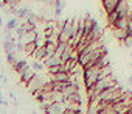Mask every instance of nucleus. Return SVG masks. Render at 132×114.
Wrapping results in <instances>:
<instances>
[{
    "label": "nucleus",
    "mask_w": 132,
    "mask_h": 114,
    "mask_svg": "<svg viewBox=\"0 0 132 114\" xmlns=\"http://www.w3.org/2000/svg\"><path fill=\"white\" fill-rule=\"evenodd\" d=\"M47 36L42 33V31H37V34H36V39H34V44H36V47H45L47 45Z\"/></svg>",
    "instance_id": "obj_15"
},
{
    "label": "nucleus",
    "mask_w": 132,
    "mask_h": 114,
    "mask_svg": "<svg viewBox=\"0 0 132 114\" xmlns=\"http://www.w3.org/2000/svg\"><path fill=\"white\" fill-rule=\"evenodd\" d=\"M45 56H47V53H45V47H36V50H34L33 55H31V58H33L34 61H44Z\"/></svg>",
    "instance_id": "obj_10"
},
{
    "label": "nucleus",
    "mask_w": 132,
    "mask_h": 114,
    "mask_svg": "<svg viewBox=\"0 0 132 114\" xmlns=\"http://www.w3.org/2000/svg\"><path fill=\"white\" fill-rule=\"evenodd\" d=\"M64 114H82V112H76V111H73V109H65Z\"/></svg>",
    "instance_id": "obj_32"
},
{
    "label": "nucleus",
    "mask_w": 132,
    "mask_h": 114,
    "mask_svg": "<svg viewBox=\"0 0 132 114\" xmlns=\"http://www.w3.org/2000/svg\"><path fill=\"white\" fill-rule=\"evenodd\" d=\"M36 34H37V28L36 30H33V31H28V33H25L19 41L25 45V44H28V42H34V39H36Z\"/></svg>",
    "instance_id": "obj_11"
},
{
    "label": "nucleus",
    "mask_w": 132,
    "mask_h": 114,
    "mask_svg": "<svg viewBox=\"0 0 132 114\" xmlns=\"http://www.w3.org/2000/svg\"><path fill=\"white\" fill-rule=\"evenodd\" d=\"M118 19H120V14H118L117 11H112V13L107 14V24H109V27H110L112 30L115 28V24H117Z\"/></svg>",
    "instance_id": "obj_16"
},
{
    "label": "nucleus",
    "mask_w": 132,
    "mask_h": 114,
    "mask_svg": "<svg viewBox=\"0 0 132 114\" xmlns=\"http://www.w3.org/2000/svg\"><path fill=\"white\" fill-rule=\"evenodd\" d=\"M44 83H45V80L42 78V75L36 74V75H34V77L27 83V86H25V88H27V91H28L30 94H33L34 91H37L39 88H42V84H44Z\"/></svg>",
    "instance_id": "obj_3"
},
{
    "label": "nucleus",
    "mask_w": 132,
    "mask_h": 114,
    "mask_svg": "<svg viewBox=\"0 0 132 114\" xmlns=\"http://www.w3.org/2000/svg\"><path fill=\"white\" fill-rule=\"evenodd\" d=\"M3 6H5V3L2 2V0H0V10H3Z\"/></svg>",
    "instance_id": "obj_33"
},
{
    "label": "nucleus",
    "mask_w": 132,
    "mask_h": 114,
    "mask_svg": "<svg viewBox=\"0 0 132 114\" xmlns=\"http://www.w3.org/2000/svg\"><path fill=\"white\" fill-rule=\"evenodd\" d=\"M48 77H50V81H69L67 72H57V74H51Z\"/></svg>",
    "instance_id": "obj_12"
},
{
    "label": "nucleus",
    "mask_w": 132,
    "mask_h": 114,
    "mask_svg": "<svg viewBox=\"0 0 132 114\" xmlns=\"http://www.w3.org/2000/svg\"><path fill=\"white\" fill-rule=\"evenodd\" d=\"M127 27H129V17H120L115 24V28H121L126 31H127Z\"/></svg>",
    "instance_id": "obj_18"
},
{
    "label": "nucleus",
    "mask_w": 132,
    "mask_h": 114,
    "mask_svg": "<svg viewBox=\"0 0 132 114\" xmlns=\"http://www.w3.org/2000/svg\"><path fill=\"white\" fill-rule=\"evenodd\" d=\"M47 41H48L50 44L57 45V44H59V34H57V33H53L51 36H48V38H47Z\"/></svg>",
    "instance_id": "obj_27"
},
{
    "label": "nucleus",
    "mask_w": 132,
    "mask_h": 114,
    "mask_svg": "<svg viewBox=\"0 0 132 114\" xmlns=\"http://www.w3.org/2000/svg\"><path fill=\"white\" fill-rule=\"evenodd\" d=\"M56 47H57V45L47 42V45H45V53H47V56H53V55L56 53Z\"/></svg>",
    "instance_id": "obj_25"
},
{
    "label": "nucleus",
    "mask_w": 132,
    "mask_h": 114,
    "mask_svg": "<svg viewBox=\"0 0 132 114\" xmlns=\"http://www.w3.org/2000/svg\"><path fill=\"white\" fill-rule=\"evenodd\" d=\"M115 11L120 14V17H129V13H130V6L127 3V0H120Z\"/></svg>",
    "instance_id": "obj_4"
},
{
    "label": "nucleus",
    "mask_w": 132,
    "mask_h": 114,
    "mask_svg": "<svg viewBox=\"0 0 132 114\" xmlns=\"http://www.w3.org/2000/svg\"><path fill=\"white\" fill-rule=\"evenodd\" d=\"M0 81H2L3 84H6V83H8V78H6V75H3V74H0Z\"/></svg>",
    "instance_id": "obj_31"
},
{
    "label": "nucleus",
    "mask_w": 132,
    "mask_h": 114,
    "mask_svg": "<svg viewBox=\"0 0 132 114\" xmlns=\"http://www.w3.org/2000/svg\"><path fill=\"white\" fill-rule=\"evenodd\" d=\"M127 81H129V84H132V75L129 77V80H127Z\"/></svg>",
    "instance_id": "obj_34"
},
{
    "label": "nucleus",
    "mask_w": 132,
    "mask_h": 114,
    "mask_svg": "<svg viewBox=\"0 0 132 114\" xmlns=\"http://www.w3.org/2000/svg\"><path fill=\"white\" fill-rule=\"evenodd\" d=\"M113 34H115V38L120 42H123L126 39V36H127V31L126 30H121V28H113Z\"/></svg>",
    "instance_id": "obj_21"
},
{
    "label": "nucleus",
    "mask_w": 132,
    "mask_h": 114,
    "mask_svg": "<svg viewBox=\"0 0 132 114\" xmlns=\"http://www.w3.org/2000/svg\"><path fill=\"white\" fill-rule=\"evenodd\" d=\"M118 2H120V0H103V8H104L106 14H109V13L115 11V8H117Z\"/></svg>",
    "instance_id": "obj_8"
},
{
    "label": "nucleus",
    "mask_w": 132,
    "mask_h": 114,
    "mask_svg": "<svg viewBox=\"0 0 132 114\" xmlns=\"http://www.w3.org/2000/svg\"><path fill=\"white\" fill-rule=\"evenodd\" d=\"M30 66H31V69H33L36 74H39V72H42V70L45 69V66H44L42 61H34V60H33V63H31Z\"/></svg>",
    "instance_id": "obj_22"
},
{
    "label": "nucleus",
    "mask_w": 132,
    "mask_h": 114,
    "mask_svg": "<svg viewBox=\"0 0 132 114\" xmlns=\"http://www.w3.org/2000/svg\"><path fill=\"white\" fill-rule=\"evenodd\" d=\"M72 50H73V47H70L69 44L65 45V48H64V52H62V55H61V63L64 64L67 60H70V55H72Z\"/></svg>",
    "instance_id": "obj_17"
},
{
    "label": "nucleus",
    "mask_w": 132,
    "mask_h": 114,
    "mask_svg": "<svg viewBox=\"0 0 132 114\" xmlns=\"http://www.w3.org/2000/svg\"><path fill=\"white\" fill-rule=\"evenodd\" d=\"M123 44H124L126 47H129V45H132V36H129V34H127V36H126V39L123 41Z\"/></svg>",
    "instance_id": "obj_30"
},
{
    "label": "nucleus",
    "mask_w": 132,
    "mask_h": 114,
    "mask_svg": "<svg viewBox=\"0 0 132 114\" xmlns=\"http://www.w3.org/2000/svg\"><path fill=\"white\" fill-rule=\"evenodd\" d=\"M19 25H20V20H19L17 17L11 16V17L6 20V24H5V30H8V31H14Z\"/></svg>",
    "instance_id": "obj_9"
},
{
    "label": "nucleus",
    "mask_w": 132,
    "mask_h": 114,
    "mask_svg": "<svg viewBox=\"0 0 132 114\" xmlns=\"http://www.w3.org/2000/svg\"><path fill=\"white\" fill-rule=\"evenodd\" d=\"M67 100H70V102H78V103H82V98H81V92L78 91V92H75V94H72L70 97H65Z\"/></svg>",
    "instance_id": "obj_26"
},
{
    "label": "nucleus",
    "mask_w": 132,
    "mask_h": 114,
    "mask_svg": "<svg viewBox=\"0 0 132 114\" xmlns=\"http://www.w3.org/2000/svg\"><path fill=\"white\" fill-rule=\"evenodd\" d=\"M44 66L48 69V67H53V66H59V64H62L61 63V58L59 56H56V55H53V56H45L44 58Z\"/></svg>",
    "instance_id": "obj_6"
},
{
    "label": "nucleus",
    "mask_w": 132,
    "mask_h": 114,
    "mask_svg": "<svg viewBox=\"0 0 132 114\" xmlns=\"http://www.w3.org/2000/svg\"><path fill=\"white\" fill-rule=\"evenodd\" d=\"M109 75H112V67H110V66L101 67L100 72H98V80H101V78H104V77H109Z\"/></svg>",
    "instance_id": "obj_23"
},
{
    "label": "nucleus",
    "mask_w": 132,
    "mask_h": 114,
    "mask_svg": "<svg viewBox=\"0 0 132 114\" xmlns=\"http://www.w3.org/2000/svg\"><path fill=\"white\" fill-rule=\"evenodd\" d=\"M20 58L17 56V52H11V53H6V61H8V64L13 67L17 61H19Z\"/></svg>",
    "instance_id": "obj_20"
},
{
    "label": "nucleus",
    "mask_w": 132,
    "mask_h": 114,
    "mask_svg": "<svg viewBox=\"0 0 132 114\" xmlns=\"http://www.w3.org/2000/svg\"><path fill=\"white\" fill-rule=\"evenodd\" d=\"M78 91H79L78 86H75V84H72V83H67V86L62 89V95H64V97H70L72 94H75V92H78Z\"/></svg>",
    "instance_id": "obj_13"
},
{
    "label": "nucleus",
    "mask_w": 132,
    "mask_h": 114,
    "mask_svg": "<svg viewBox=\"0 0 132 114\" xmlns=\"http://www.w3.org/2000/svg\"><path fill=\"white\" fill-rule=\"evenodd\" d=\"M34 75H36V72H34V70L31 69V66H30V67H28V69H27V70H25V72H23V74L20 75V78H19L20 84L27 86V83H28V81H30V80H31V78L34 77Z\"/></svg>",
    "instance_id": "obj_7"
},
{
    "label": "nucleus",
    "mask_w": 132,
    "mask_h": 114,
    "mask_svg": "<svg viewBox=\"0 0 132 114\" xmlns=\"http://www.w3.org/2000/svg\"><path fill=\"white\" fill-rule=\"evenodd\" d=\"M28 67H30L28 61H25V60H22V58H20V60H19V61H17V63L13 66V70H14V72L19 75V78H20V75H22V74H23V72H25Z\"/></svg>",
    "instance_id": "obj_5"
},
{
    "label": "nucleus",
    "mask_w": 132,
    "mask_h": 114,
    "mask_svg": "<svg viewBox=\"0 0 132 114\" xmlns=\"http://www.w3.org/2000/svg\"><path fill=\"white\" fill-rule=\"evenodd\" d=\"M130 58H132V53H130ZM130 63H132V61H130Z\"/></svg>",
    "instance_id": "obj_35"
},
{
    "label": "nucleus",
    "mask_w": 132,
    "mask_h": 114,
    "mask_svg": "<svg viewBox=\"0 0 132 114\" xmlns=\"http://www.w3.org/2000/svg\"><path fill=\"white\" fill-rule=\"evenodd\" d=\"M86 114H100V109H98V106H87Z\"/></svg>",
    "instance_id": "obj_29"
},
{
    "label": "nucleus",
    "mask_w": 132,
    "mask_h": 114,
    "mask_svg": "<svg viewBox=\"0 0 132 114\" xmlns=\"http://www.w3.org/2000/svg\"><path fill=\"white\" fill-rule=\"evenodd\" d=\"M123 88L121 86H113V88H109V89H104V91H101V94H100V100L101 102H109V103H112L117 97H120L121 94H123Z\"/></svg>",
    "instance_id": "obj_2"
},
{
    "label": "nucleus",
    "mask_w": 132,
    "mask_h": 114,
    "mask_svg": "<svg viewBox=\"0 0 132 114\" xmlns=\"http://www.w3.org/2000/svg\"><path fill=\"white\" fill-rule=\"evenodd\" d=\"M113 86H120V81H118V78L113 77V74H112V75H109V77H104V78L98 80L93 88H95V91H96L98 94H101V91L109 89V88H113Z\"/></svg>",
    "instance_id": "obj_1"
},
{
    "label": "nucleus",
    "mask_w": 132,
    "mask_h": 114,
    "mask_svg": "<svg viewBox=\"0 0 132 114\" xmlns=\"http://www.w3.org/2000/svg\"><path fill=\"white\" fill-rule=\"evenodd\" d=\"M130 112H132V108H130Z\"/></svg>",
    "instance_id": "obj_36"
},
{
    "label": "nucleus",
    "mask_w": 132,
    "mask_h": 114,
    "mask_svg": "<svg viewBox=\"0 0 132 114\" xmlns=\"http://www.w3.org/2000/svg\"><path fill=\"white\" fill-rule=\"evenodd\" d=\"M34 50H36V44H34V42H28V44H25V47H23V53L28 55V56H31Z\"/></svg>",
    "instance_id": "obj_24"
},
{
    "label": "nucleus",
    "mask_w": 132,
    "mask_h": 114,
    "mask_svg": "<svg viewBox=\"0 0 132 114\" xmlns=\"http://www.w3.org/2000/svg\"><path fill=\"white\" fill-rule=\"evenodd\" d=\"M95 24H96V20H95L92 16H86V17H84V34H87V33L93 28Z\"/></svg>",
    "instance_id": "obj_14"
},
{
    "label": "nucleus",
    "mask_w": 132,
    "mask_h": 114,
    "mask_svg": "<svg viewBox=\"0 0 132 114\" xmlns=\"http://www.w3.org/2000/svg\"><path fill=\"white\" fill-rule=\"evenodd\" d=\"M57 72H64L62 64H59V66H53V67H48V75H51V74H57Z\"/></svg>",
    "instance_id": "obj_28"
},
{
    "label": "nucleus",
    "mask_w": 132,
    "mask_h": 114,
    "mask_svg": "<svg viewBox=\"0 0 132 114\" xmlns=\"http://www.w3.org/2000/svg\"><path fill=\"white\" fill-rule=\"evenodd\" d=\"M95 66H96V67H100V69H101V67H107V66H110V60H109V55H107V53H106V55H103L101 58L98 60V63H96Z\"/></svg>",
    "instance_id": "obj_19"
}]
</instances>
